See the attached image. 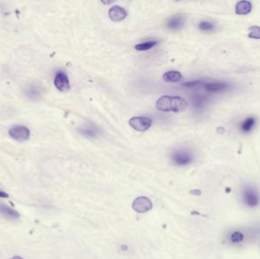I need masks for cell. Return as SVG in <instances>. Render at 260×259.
Returning <instances> with one entry per match:
<instances>
[{
    "label": "cell",
    "instance_id": "1",
    "mask_svg": "<svg viewBox=\"0 0 260 259\" xmlns=\"http://www.w3.org/2000/svg\"><path fill=\"white\" fill-rule=\"evenodd\" d=\"M188 103L180 97L163 96L156 102V107L164 112H182L187 108Z\"/></svg>",
    "mask_w": 260,
    "mask_h": 259
},
{
    "label": "cell",
    "instance_id": "2",
    "mask_svg": "<svg viewBox=\"0 0 260 259\" xmlns=\"http://www.w3.org/2000/svg\"><path fill=\"white\" fill-rule=\"evenodd\" d=\"M242 203L248 209H256L260 205V193L255 186L246 184L241 192Z\"/></svg>",
    "mask_w": 260,
    "mask_h": 259
},
{
    "label": "cell",
    "instance_id": "3",
    "mask_svg": "<svg viewBox=\"0 0 260 259\" xmlns=\"http://www.w3.org/2000/svg\"><path fill=\"white\" fill-rule=\"evenodd\" d=\"M171 159L175 164L183 166L190 164L194 161V156L190 151H186V150H179L173 153Z\"/></svg>",
    "mask_w": 260,
    "mask_h": 259
},
{
    "label": "cell",
    "instance_id": "4",
    "mask_svg": "<svg viewBox=\"0 0 260 259\" xmlns=\"http://www.w3.org/2000/svg\"><path fill=\"white\" fill-rule=\"evenodd\" d=\"M132 208L135 212L143 214L151 210L153 208V205L149 198L146 196H140L134 200Z\"/></svg>",
    "mask_w": 260,
    "mask_h": 259
},
{
    "label": "cell",
    "instance_id": "5",
    "mask_svg": "<svg viewBox=\"0 0 260 259\" xmlns=\"http://www.w3.org/2000/svg\"><path fill=\"white\" fill-rule=\"evenodd\" d=\"M9 134L15 140L23 142L30 138L31 133L26 126H15L9 130Z\"/></svg>",
    "mask_w": 260,
    "mask_h": 259
},
{
    "label": "cell",
    "instance_id": "6",
    "mask_svg": "<svg viewBox=\"0 0 260 259\" xmlns=\"http://www.w3.org/2000/svg\"><path fill=\"white\" fill-rule=\"evenodd\" d=\"M129 123H130V126L136 131H146L151 127L152 121L148 117L138 116V117L130 119Z\"/></svg>",
    "mask_w": 260,
    "mask_h": 259
},
{
    "label": "cell",
    "instance_id": "7",
    "mask_svg": "<svg viewBox=\"0 0 260 259\" xmlns=\"http://www.w3.org/2000/svg\"><path fill=\"white\" fill-rule=\"evenodd\" d=\"M54 84L56 88L62 92H66L70 88L69 78L64 72H58L56 74Z\"/></svg>",
    "mask_w": 260,
    "mask_h": 259
},
{
    "label": "cell",
    "instance_id": "8",
    "mask_svg": "<svg viewBox=\"0 0 260 259\" xmlns=\"http://www.w3.org/2000/svg\"><path fill=\"white\" fill-rule=\"evenodd\" d=\"M127 11L119 5H114L109 10V17L112 21H121L127 18Z\"/></svg>",
    "mask_w": 260,
    "mask_h": 259
},
{
    "label": "cell",
    "instance_id": "9",
    "mask_svg": "<svg viewBox=\"0 0 260 259\" xmlns=\"http://www.w3.org/2000/svg\"><path fill=\"white\" fill-rule=\"evenodd\" d=\"M43 91L41 87L35 84H29L25 89V95L28 98L32 100H37L42 96Z\"/></svg>",
    "mask_w": 260,
    "mask_h": 259
},
{
    "label": "cell",
    "instance_id": "10",
    "mask_svg": "<svg viewBox=\"0 0 260 259\" xmlns=\"http://www.w3.org/2000/svg\"><path fill=\"white\" fill-rule=\"evenodd\" d=\"M230 84L225 82H211L205 84L204 89L210 93H218L228 89Z\"/></svg>",
    "mask_w": 260,
    "mask_h": 259
},
{
    "label": "cell",
    "instance_id": "11",
    "mask_svg": "<svg viewBox=\"0 0 260 259\" xmlns=\"http://www.w3.org/2000/svg\"><path fill=\"white\" fill-rule=\"evenodd\" d=\"M184 22V18L182 16H174L167 21V27L169 30L178 31L183 28Z\"/></svg>",
    "mask_w": 260,
    "mask_h": 259
},
{
    "label": "cell",
    "instance_id": "12",
    "mask_svg": "<svg viewBox=\"0 0 260 259\" xmlns=\"http://www.w3.org/2000/svg\"><path fill=\"white\" fill-rule=\"evenodd\" d=\"M256 123H257V120H256L255 118L253 116H250V117L246 118L244 120L241 122L240 129L244 133H250V131L255 127Z\"/></svg>",
    "mask_w": 260,
    "mask_h": 259
},
{
    "label": "cell",
    "instance_id": "13",
    "mask_svg": "<svg viewBox=\"0 0 260 259\" xmlns=\"http://www.w3.org/2000/svg\"><path fill=\"white\" fill-rule=\"evenodd\" d=\"M0 213L10 219H18L20 217V214L18 211H16L10 207L3 205V204H0Z\"/></svg>",
    "mask_w": 260,
    "mask_h": 259
},
{
    "label": "cell",
    "instance_id": "14",
    "mask_svg": "<svg viewBox=\"0 0 260 259\" xmlns=\"http://www.w3.org/2000/svg\"><path fill=\"white\" fill-rule=\"evenodd\" d=\"M251 10L252 4L249 1H241L236 5V13L238 15H247Z\"/></svg>",
    "mask_w": 260,
    "mask_h": 259
},
{
    "label": "cell",
    "instance_id": "15",
    "mask_svg": "<svg viewBox=\"0 0 260 259\" xmlns=\"http://www.w3.org/2000/svg\"><path fill=\"white\" fill-rule=\"evenodd\" d=\"M182 79V75L178 71H170L163 74V79L170 83L178 82Z\"/></svg>",
    "mask_w": 260,
    "mask_h": 259
},
{
    "label": "cell",
    "instance_id": "16",
    "mask_svg": "<svg viewBox=\"0 0 260 259\" xmlns=\"http://www.w3.org/2000/svg\"><path fill=\"white\" fill-rule=\"evenodd\" d=\"M79 131L81 135L89 138H95L98 135V130L92 126H85L79 129Z\"/></svg>",
    "mask_w": 260,
    "mask_h": 259
},
{
    "label": "cell",
    "instance_id": "17",
    "mask_svg": "<svg viewBox=\"0 0 260 259\" xmlns=\"http://www.w3.org/2000/svg\"><path fill=\"white\" fill-rule=\"evenodd\" d=\"M208 102V97L204 95H196L193 97V103L195 108L202 109L206 106Z\"/></svg>",
    "mask_w": 260,
    "mask_h": 259
},
{
    "label": "cell",
    "instance_id": "18",
    "mask_svg": "<svg viewBox=\"0 0 260 259\" xmlns=\"http://www.w3.org/2000/svg\"><path fill=\"white\" fill-rule=\"evenodd\" d=\"M199 28L202 32H213L216 29V25L211 21H201L199 24Z\"/></svg>",
    "mask_w": 260,
    "mask_h": 259
},
{
    "label": "cell",
    "instance_id": "19",
    "mask_svg": "<svg viewBox=\"0 0 260 259\" xmlns=\"http://www.w3.org/2000/svg\"><path fill=\"white\" fill-rule=\"evenodd\" d=\"M157 44V41H147V42L143 43V44H139L138 45L135 46V49H137L139 51H146L148 50V49H151L154 48Z\"/></svg>",
    "mask_w": 260,
    "mask_h": 259
},
{
    "label": "cell",
    "instance_id": "20",
    "mask_svg": "<svg viewBox=\"0 0 260 259\" xmlns=\"http://www.w3.org/2000/svg\"><path fill=\"white\" fill-rule=\"evenodd\" d=\"M249 31H250V33L248 34V37L250 38L257 39V40L260 39V27H250Z\"/></svg>",
    "mask_w": 260,
    "mask_h": 259
},
{
    "label": "cell",
    "instance_id": "21",
    "mask_svg": "<svg viewBox=\"0 0 260 259\" xmlns=\"http://www.w3.org/2000/svg\"><path fill=\"white\" fill-rule=\"evenodd\" d=\"M204 84V81L202 80L193 81H189V82L184 84V86L188 87V88H194V87H197V86L202 85Z\"/></svg>",
    "mask_w": 260,
    "mask_h": 259
},
{
    "label": "cell",
    "instance_id": "22",
    "mask_svg": "<svg viewBox=\"0 0 260 259\" xmlns=\"http://www.w3.org/2000/svg\"><path fill=\"white\" fill-rule=\"evenodd\" d=\"M9 195L8 193H5V192L0 191V198H9Z\"/></svg>",
    "mask_w": 260,
    "mask_h": 259
},
{
    "label": "cell",
    "instance_id": "23",
    "mask_svg": "<svg viewBox=\"0 0 260 259\" xmlns=\"http://www.w3.org/2000/svg\"><path fill=\"white\" fill-rule=\"evenodd\" d=\"M11 259H23L22 258L20 257V256H14V257L12 258Z\"/></svg>",
    "mask_w": 260,
    "mask_h": 259
}]
</instances>
